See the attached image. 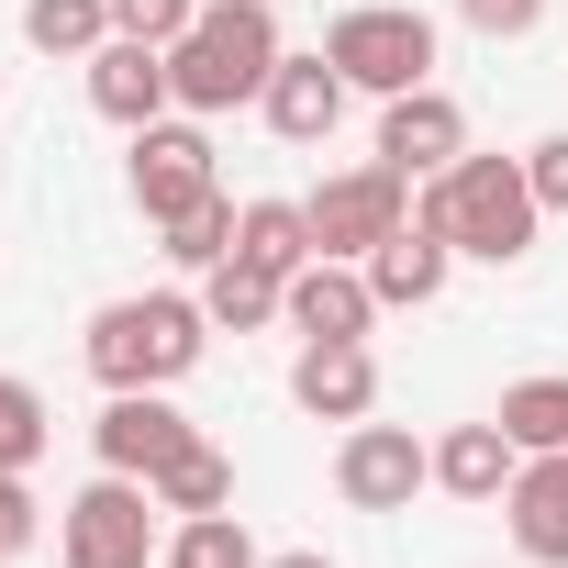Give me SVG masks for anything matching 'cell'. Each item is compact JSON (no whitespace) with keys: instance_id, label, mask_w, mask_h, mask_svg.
<instances>
[{"instance_id":"6da1fadb","label":"cell","mask_w":568,"mask_h":568,"mask_svg":"<svg viewBox=\"0 0 568 568\" xmlns=\"http://www.w3.org/2000/svg\"><path fill=\"white\" fill-rule=\"evenodd\" d=\"M201 346H212L201 291H123V302H101L90 335H79V357H90L101 390H179V379L201 368Z\"/></svg>"},{"instance_id":"7a4b0ae2","label":"cell","mask_w":568,"mask_h":568,"mask_svg":"<svg viewBox=\"0 0 568 568\" xmlns=\"http://www.w3.org/2000/svg\"><path fill=\"white\" fill-rule=\"evenodd\" d=\"M413 212L457 245V256H479V267H524L535 256V223H546V201H535V179H524V156H457L446 179H424L413 190Z\"/></svg>"},{"instance_id":"3957f363","label":"cell","mask_w":568,"mask_h":568,"mask_svg":"<svg viewBox=\"0 0 568 568\" xmlns=\"http://www.w3.org/2000/svg\"><path fill=\"white\" fill-rule=\"evenodd\" d=\"M278 0H201V23L168 45V90H179V112H234V101H256L267 79H278Z\"/></svg>"},{"instance_id":"277c9868","label":"cell","mask_w":568,"mask_h":568,"mask_svg":"<svg viewBox=\"0 0 568 568\" xmlns=\"http://www.w3.org/2000/svg\"><path fill=\"white\" fill-rule=\"evenodd\" d=\"M324 57L346 68V90L402 101V90L435 79V12H413V0H357V12L324 23Z\"/></svg>"},{"instance_id":"5b68a950","label":"cell","mask_w":568,"mask_h":568,"mask_svg":"<svg viewBox=\"0 0 568 568\" xmlns=\"http://www.w3.org/2000/svg\"><path fill=\"white\" fill-rule=\"evenodd\" d=\"M168 501L145 490V479H123V468H101L68 513H57V557L68 568H156L168 557V524H156Z\"/></svg>"},{"instance_id":"8992f818","label":"cell","mask_w":568,"mask_h":568,"mask_svg":"<svg viewBox=\"0 0 568 568\" xmlns=\"http://www.w3.org/2000/svg\"><path fill=\"white\" fill-rule=\"evenodd\" d=\"M302 212H313V245H324V256H357V267H368V256H379V245L413 223V179L368 156V168H335V179H324Z\"/></svg>"},{"instance_id":"52a82bcc","label":"cell","mask_w":568,"mask_h":568,"mask_svg":"<svg viewBox=\"0 0 568 568\" xmlns=\"http://www.w3.org/2000/svg\"><path fill=\"white\" fill-rule=\"evenodd\" d=\"M335 490H346L357 513H413V490H435V446H424L413 424H346Z\"/></svg>"},{"instance_id":"ba28073f","label":"cell","mask_w":568,"mask_h":568,"mask_svg":"<svg viewBox=\"0 0 568 568\" xmlns=\"http://www.w3.org/2000/svg\"><path fill=\"white\" fill-rule=\"evenodd\" d=\"M123 179H134V212H145V223H168V212L212 201L223 179H212V134H201V112H190V123H145V134H134V156H123Z\"/></svg>"},{"instance_id":"9c48e42d","label":"cell","mask_w":568,"mask_h":568,"mask_svg":"<svg viewBox=\"0 0 568 568\" xmlns=\"http://www.w3.org/2000/svg\"><path fill=\"white\" fill-rule=\"evenodd\" d=\"M457 156H468V112H457L435 79L402 90V101H379V168H402V179L424 190V179H446Z\"/></svg>"},{"instance_id":"30bf717a","label":"cell","mask_w":568,"mask_h":568,"mask_svg":"<svg viewBox=\"0 0 568 568\" xmlns=\"http://www.w3.org/2000/svg\"><path fill=\"white\" fill-rule=\"evenodd\" d=\"M291 402H302L313 424H368V413H379V357H368V335H302Z\"/></svg>"},{"instance_id":"8fae6325","label":"cell","mask_w":568,"mask_h":568,"mask_svg":"<svg viewBox=\"0 0 568 568\" xmlns=\"http://www.w3.org/2000/svg\"><path fill=\"white\" fill-rule=\"evenodd\" d=\"M190 435H201V424H190L168 390H112V402H101V424H90L101 468H123V479H156V468H168Z\"/></svg>"},{"instance_id":"7c38bea8","label":"cell","mask_w":568,"mask_h":568,"mask_svg":"<svg viewBox=\"0 0 568 568\" xmlns=\"http://www.w3.org/2000/svg\"><path fill=\"white\" fill-rule=\"evenodd\" d=\"M90 68V112L101 123H123V134H145V123H168L179 112V90H168V45H134V34H112L101 57H79Z\"/></svg>"},{"instance_id":"4fadbf2b","label":"cell","mask_w":568,"mask_h":568,"mask_svg":"<svg viewBox=\"0 0 568 568\" xmlns=\"http://www.w3.org/2000/svg\"><path fill=\"white\" fill-rule=\"evenodd\" d=\"M346 101H357V90H346V68H335L324 45H313V57H278V79L256 90V112H267L278 145H324V134L346 123Z\"/></svg>"},{"instance_id":"5bb4252c","label":"cell","mask_w":568,"mask_h":568,"mask_svg":"<svg viewBox=\"0 0 568 568\" xmlns=\"http://www.w3.org/2000/svg\"><path fill=\"white\" fill-rule=\"evenodd\" d=\"M278 324L291 335H368L379 291H368L357 256H313V267H291V291H278Z\"/></svg>"},{"instance_id":"9a60e30c","label":"cell","mask_w":568,"mask_h":568,"mask_svg":"<svg viewBox=\"0 0 568 568\" xmlns=\"http://www.w3.org/2000/svg\"><path fill=\"white\" fill-rule=\"evenodd\" d=\"M501 524H513L524 568H568V457H524L501 490Z\"/></svg>"},{"instance_id":"2e32d148","label":"cell","mask_w":568,"mask_h":568,"mask_svg":"<svg viewBox=\"0 0 568 568\" xmlns=\"http://www.w3.org/2000/svg\"><path fill=\"white\" fill-rule=\"evenodd\" d=\"M513 468H524V446L501 435V413H479V424H446V435H435V490H446V501H501V490H513Z\"/></svg>"},{"instance_id":"e0dca14e","label":"cell","mask_w":568,"mask_h":568,"mask_svg":"<svg viewBox=\"0 0 568 568\" xmlns=\"http://www.w3.org/2000/svg\"><path fill=\"white\" fill-rule=\"evenodd\" d=\"M446 267H457V245H446V234L413 212V223H402V234L368 256V291H379V313H424V302L446 291Z\"/></svg>"},{"instance_id":"ac0fdd59","label":"cell","mask_w":568,"mask_h":568,"mask_svg":"<svg viewBox=\"0 0 568 568\" xmlns=\"http://www.w3.org/2000/svg\"><path fill=\"white\" fill-rule=\"evenodd\" d=\"M234 256L267 267V278H291V267H313L324 245H313V212H302V201H245V212H234Z\"/></svg>"},{"instance_id":"d6986e66","label":"cell","mask_w":568,"mask_h":568,"mask_svg":"<svg viewBox=\"0 0 568 568\" xmlns=\"http://www.w3.org/2000/svg\"><path fill=\"white\" fill-rule=\"evenodd\" d=\"M278 291H291V278H267V267H245V256L201 267V313H212V335H267V324H278Z\"/></svg>"},{"instance_id":"ffe728a7","label":"cell","mask_w":568,"mask_h":568,"mask_svg":"<svg viewBox=\"0 0 568 568\" xmlns=\"http://www.w3.org/2000/svg\"><path fill=\"white\" fill-rule=\"evenodd\" d=\"M145 490H156L168 513H234V457H223L212 435H190V446H179V457H168Z\"/></svg>"},{"instance_id":"44dd1931","label":"cell","mask_w":568,"mask_h":568,"mask_svg":"<svg viewBox=\"0 0 568 568\" xmlns=\"http://www.w3.org/2000/svg\"><path fill=\"white\" fill-rule=\"evenodd\" d=\"M23 45L34 57H101L112 45V0H23Z\"/></svg>"},{"instance_id":"7402d4cb","label":"cell","mask_w":568,"mask_h":568,"mask_svg":"<svg viewBox=\"0 0 568 568\" xmlns=\"http://www.w3.org/2000/svg\"><path fill=\"white\" fill-rule=\"evenodd\" d=\"M501 435L524 457H568V379H513L501 390Z\"/></svg>"},{"instance_id":"603a6c76","label":"cell","mask_w":568,"mask_h":568,"mask_svg":"<svg viewBox=\"0 0 568 568\" xmlns=\"http://www.w3.org/2000/svg\"><path fill=\"white\" fill-rule=\"evenodd\" d=\"M156 568H267V557H256V535H245L234 513H179Z\"/></svg>"},{"instance_id":"cb8c5ba5","label":"cell","mask_w":568,"mask_h":568,"mask_svg":"<svg viewBox=\"0 0 568 568\" xmlns=\"http://www.w3.org/2000/svg\"><path fill=\"white\" fill-rule=\"evenodd\" d=\"M234 212H245V201H223V190L190 201V212H168V223H156V234H168V267H223V256H234Z\"/></svg>"},{"instance_id":"d4e9b609","label":"cell","mask_w":568,"mask_h":568,"mask_svg":"<svg viewBox=\"0 0 568 568\" xmlns=\"http://www.w3.org/2000/svg\"><path fill=\"white\" fill-rule=\"evenodd\" d=\"M45 446H57V413H45V390L0 368V468H34Z\"/></svg>"},{"instance_id":"484cf974","label":"cell","mask_w":568,"mask_h":568,"mask_svg":"<svg viewBox=\"0 0 568 568\" xmlns=\"http://www.w3.org/2000/svg\"><path fill=\"white\" fill-rule=\"evenodd\" d=\"M201 23V0H112V34H134V45H179Z\"/></svg>"},{"instance_id":"4316f807","label":"cell","mask_w":568,"mask_h":568,"mask_svg":"<svg viewBox=\"0 0 568 568\" xmlns=\"http://www.w3.org/2000/svg\"><path fill=\"white\" fill-rule=\"evenodd\" d=\"M45 535V501H34V468H0V557H23Z\"/></svg>"},{"instance_id":"83f0119b","label":"cell","mask_w":568,"mask_h":568,"mask_svg":"<svg viewBox=\"0 0 568 568\" xmlns=\"http://www.w3.org/2000/svg\"><path fill=\"white\" fill-rule=\"evenodd\" d=\"M457 23H468V34H490V45H513V34H535V23H546V0H457Z\"/></svg>"},{"instance_id":"f1b7e54d","label":"cell","mask_w":568,"mask_h":568,"mask_svg":"<svg viewBox=\"0 0 568 568\" xmlns=\"http://www.w3.org/2000/svg\"><path fill=\"white\" fill-rule=\"evenodd\" d=\"M524 179H535V201H546V212H568V134L524 145Z\"/></svg>"},{"instance_id":"f546056e","label":"cell","mask_w":568,"mask_h":568,"mask_svg":"<svg viewBox=\"0 0 568 568\" xmlns=\"http://www.w3.org/2000/svg\"><path fill=\"white\" fill-rule=\"evenodd\" d=\"M267 568H335V557H324V546H278Z\"/></svg>"},{"instance_id":"4dcf8cb0","label":"cell","mask_w":568,"mask_h":568,"mask_svg":"<svg viewBox=\"0 0 568 568\" xmlns=\"http://www.w3.org/2000/svg\"><path fill=\"white\" fill-rule=\"evenodd\" d=\"M0 568H12V557H0Z\"/></svg>"}]
</instances>
